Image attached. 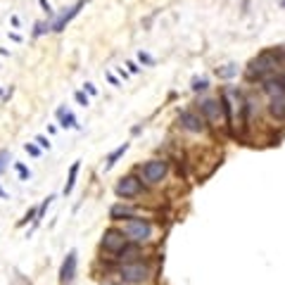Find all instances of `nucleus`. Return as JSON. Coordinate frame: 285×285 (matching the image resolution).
Returning <instances> with one entry per match:
<instances>
[{
	"label": "nucleus",
	"instance_id": "nucleus-8",
	"mask_svg": "<svg viewBox=\"0 0 285 285\" xmlns=\"http://www.w3.org/2000/svg\"><path fill=\"white\" fill-rule=\"evenodd\" d=\"M223 100L219 102V100H202L200 102V112H202V117L207 119V121H211L214 126L221 124V117H223Z\"/></svg>",
	"mask_w": 285,
	"mask_h": 285
},
{
	"label": "nucleus",
	"instance_id": "nucleus-2",
	"mask_svg": "<svg viewBox=\"0 0 285 285\" xmlns=\"http://www.w3.org/2000/svg\"><path fill=\"white\" fill-rule=\"evenodd\" d=\"M117 276L121 278V283H126V285H140V283L148 280L150 266L148 264H142V261H126V264L119 266Z\"/></svg>",
	"mask_w": 285,
	"mask_h": 285
},
{
	"label": "nucleus",
	"instance_id": "nucleus-31",
	"mask_svg": "<svg viewBox=\"0 0 285 285\" xmlns=\"http://www.w3.org/2000/svg\"><path fill=\"white\" fill-rule=\"evenodd\" d=\"M0 95H3V91H0Z\"/></svg>",
	"mask_w": 285,
	"mask_h": 285
},
{
	"label": "nucleus",
	"instance_id": "nucleus-11",
	"mask_svg": "<svg viewBox=\"0 0 285 285\" xmlns=\"http://www.w3.org/2000/svg\"><path fill=\"white\" fill-rule=\"evenodd\" d=\"M83 5H86V0H79V3H76L74 7H69L67 12H64L62 17L57 19L55 24H52V31H57V33H60V31H64V29H67V24H69V22H72V19H74L76 14L81 12V10H83Z\"/></svg>",
	"mask_w": 285,
	"mask_h": 285
},
{
	"label": "nucleus",
	"instance_id": "nucleus-20",
	"mask_svg": "<svg viewBox=\"0 0 285 285\" xmlns=\"http://www.w3.org/2000/svg\"><path fill=\"white\" fill-rule=\"evenodd\" d=\"M48 29H52L50 24H45V22H38L36 24V29H33V36H41V33H45Z\"/></svg>",
	"mask_w": 285,
	"mask_h": 285
},
{
	"label": "nucleus",
	"instance_id": "nucleus-6",
	"mask_svg": "<svg viewBox=\"0 0 285 285\" xmlns=\"http://www.w3.org/2000/svg\"><path fill=\"white\" fill-rule=\"evenodd\" d=\"M126 245H129V236H126L124 230H119V228H107L105 230V236H102V250H105V252L119 254Z\"/></svg>",
	"mask_w": 285,
	"mask_h": 285
},
{
	"label": "nucleus",
	"instance_id": "nucleus-23",
	"mask_svg": "<svg viewBox=\"0 0 285 285\" xmlns=\"http://www.w3.org/2000/svg\"><path fill=\"white\" fill-rule=\"evenodd\" d=\"M36 142H38V145H41L43 150H50V140H48L45 136H36Z\"/></svg>",
	"mask_w": 285,
	"mask_h": 285
},
{
	"label": "nucleus",
	"instance_id": "nucleus-10",
	"mask_svg": "<svg viewBox=\"0 0 285 285\" xmlns=\"http://www.w3.org/2000/svg\"><path fill=\"white\" fill-rule=\"evenodd\" d=\"M76 264H79V254H76V250H72V252L64 257L62 269H60V283H62V285H69L72 280H74V276H76Z\"/></svg>",
	"mask_w": 285,
	"mask_h": 285
},
{
	"label": "nucleus",
	"instance_id": "nucleus-28",
	"mask_svg": "<svg viewBox=\"0 0 285 285\" xmlns=\"http://www.w3.org/2000/svg\"><path fill=\"white\" fill-rule=\"evenodd\" d=\"M107 81H110L112 86H119V81H117V79H114V76H112V74H107Z\"/></svg>",
	"mask_w": 285,
	"mask_h": 285
},
{
	"label": "nucleus",
	"instance_id": "nucleus-16",
	"mask_svg": "<svg viewBox=\"0 0 285 285\" xmlns=\"http://www.w3.org/2000/svg\"><path fill=\"white\" fill-rule=\"evenodd\" d=\"M238 74V67L236 64H226V67L217 69V76L219 79H230V76H236Z\"/></svg>",
	"mask_w": 285,
	"mask_h": 285
},
{
	"label": "nucleus",
	"instance_id": "nucleus-21",
	"mask_svg": "<svg viewBox=\"0 0 285 285\" xmlns=\"http://www.w3.org/2000/svg\"><path fill=\"white\" fill-rule=\"evenodd\" d=\"M207 86H209L207 79H195V81H192V91H205Z\"/></svg>",
	"mask_w": 285,
	"mask_h": 285
},
{
	"label": "nucleus",
	"instance_id": "nucleus-17",
	"mask_svg": "<svg viewBox=\"0 0 285 285\" xmlns=\"http://www.w3.org/2000/svg\"><path fill=\"white\" fill-rule=\"evenodd\" d=\"M14 169H17V174H19V179H22V181H29V179H31V171H29V169H26L22 162H17V164H14Z\"/></svg>",
	"mask_w": 285,
	"mask_h": 285
},
{
	"label": "nucleus",
	"instance_id": "nucleus-5",
	"mask_svg": "<svg viewBox=\"0 0 285 285\" xmlns=\"http://www.w3.org/2000/svg\"><path fill=\"white\" fill-rule=\"evenodd\" d=\"M167 171H169V164L164 159H150L148 164L140 169V176H142V181H145L148 186H157V183L164 181Z\"/></svg>",
	"mask_w": 285,
	"mask_h": 285
},
{
	"label": "nucleus",
	"instance_id": "nucleus-26",
	"mask_svg": "<svg viewBox=\"0 0 285 285\" xmlns=\"http://www.w3.org/2000/svg\"><path fill=\"white\" fill-rule=\"evenodd\" d=\"M38 3H41V7H43L45 12H48V14H52V10H50V3H48V0H38Z\"/></svg>",
	"mask_w": 285,
	"mask_h": 285
},
{
	"label": "nucleus",
	"instance_id": "nucleus-1",
	"mask_svg": "<svg viewBox=\"0 0 285 285\" xmlns=\"http://www.w3.org/2000/svg\"><path fill=\"white\" fill-rule=\"evenodd\" d=\"M264 91L269 93V112L273 119L285 121V83L283 81H266Z\"/></svg>",
	"mask_w": 285,
	"mask_h": 285
},
{
	"label": "nucleus",
	"instance_id": "nucleus-27",
	"mask_svg": "<svg viewBox=\"0 0 285 285\" xmlns=\"http://www.w3.org/2000/svg\"><path fill=\"white\" fill-rule=\"evenodd\" d=\"M126 67H129V72H131V74H136L138 69H140V67H138V64H136V62H126Z\"/></svg>",
	"mask_w": 285,
	"mask_h": 285
},
{
	"label": "nucleus",
	"instance_id": "nucleus-14",
	"mask_svg": "<svg viewBox=\"0 0 285 285\" xmlns=\"http://www.w3.org/2000/svg\"><path fill=\"white\" fill-rule=\"evenodd\" d=\"M79 169H81V162L76 159L74 164H72V169H69L67 183H64V195H69V192L74 190V183H76V176H79Z\"/></svg>",
	"mask_w": 285,
	"mask_h": 285
},
{
	"label": "nucleus",
	"instance_id": "nucleus-15",
	"mask_svg": "<svg viewBox=\"0 0 285 285\" xmlns=\"http://www.w3.org/2000/svg\"><path fill=\"white\" fill-rule=\"evenodd\" d=\"M126 150H129V142H124V145H119L117 150H114V152H110V157H107V162H105V169H112L114 167V164H117L119 159H121V157H124V152Z\"/></svg>",
	"mask_w": 285,
	"mask_h": 285
},
{
	"label": "nucleus",
	"instance_id": "nucleus-22",
	"mask_svg": "<svg viewBox=\"0 0 285 285\" xmlns=\"http://www.w3.org/2000/svg\"><path fill=\"white\" fill-rule=\"evenodd\" d=\"M7 159H10V152H0V174L5 171V167H7Z\"/></svg>",
	"mask_w": 285,
	"mask_h": 285
},
{
	"label": "nucleus",
	"instance_id": "nucleus-9",
	"mask_svg": "<svg viewBox=\"0 0 285 285\" xmlns=\"http://www.w3.org/2000/svg\"><path fill=\"white\" fill-rule=\"evenodd\" d=\"M179 126L190 131V133H202V131H205V119L200 117V114H195V112L186 110L179 114Z\"/></svg>",
	"mask_w": 285,
	"mask_h": 285
},
{
	"label": "nucleus",
	"instance_id": "nucleus-4",
	"mask_svg": "<svg viewBox=\"0 0 285 285\" xmlns=\"http://www.w3.org/2000/svg\"><path fill=\"white\" fill-rule=\"evenodd\" d=\"M124 233L129 236V240H133V242H145L152 236V223L142 217H131L124 226Z\"/></svg>",
	"mask_w": 285,
	"mask_h": 285
},
{
	"label": "nucleus",
	"instance_id": "nucleus-13",
	"mask_svg": "<svg viewBox=\"0 0 285 285\" xmlns=\"http://www.w3.org/2000/svg\"><path fill=\"white\" fill-rule=\"evenodd\" d=\"M131 217H133V211H131L126 205H114L110 209V219H112V221H124V219L129 221Z\"/></svg>",
	"mask_w": 285,
	"mask_h": 285
},
{
	"label": "nucleus",
	"instance_id": "nucleus-12",
	"mask_svg": "<svg viewBox=\"0 0 285 285\" xmlns=\"http://www.w3.org/2000/svg\"><path fill=\"white\" fill-rule=\"evenodd\" d=\"M57 117H60V126H62V129H79L76 117L72 112H67V107H60V110H57Z\"/></svg>",
	"mask_w": 285,
	"mask_h": 285
},
{
	"label": "nucleus",
	"instance_id": "nucleus-7",
	"mask_svg": "<svg viewBox=\"0 0 285 285\" xmlns=\"http://www.w3.org/2000/svg\"><path fill=\"white\" fill-rule=\"evenodd\" d=\"M140 190H142V179H136V176H124L114 186V192L119 198H136V195H140Z\"/></svg>",
	"mask_w": 285,
	"mask_h": 285
},
{
	"label": "nucleus",
	"instance_id": "nucleus-29",
	"mask_svg": "<svg viewBox=\"0 0 285 285\" xmlns=\"http://www.w3.org/2000/svg\"><path fill=\"white\" fill-rule=\"evenodd\" d=\"M0 198H7V195H5V190H3V188H0Z\"/></svg>",
	"mask_w": 285,
	"mask_h": 285
},
{
	"label": "nucleus",
	"instance_id": "nucleus-25",
	"mask_svg": "<svg viewBox=\"0 0 285 285\" xmlns=\"http://www.w3.org/2000/svg\"><path fill=\"white\" fill-rule=\"evenodd\" d=\"M83 91H88V95H95V93H98L93 83H86V86H83Z\"/></svg>",
	"mask_w": 285,
	"mask_h": 285
},
{
	"label": "nucleus",
	"instance_id": "nucleus-3",
	"mask_svg": "<svg viewBox=\"0 0 285 285\" xmlns=\"http://www.w3.org/2000/svg\"><path fill=\"white\" fill-rule=\"evenodd\" d=\"M280 64V55L276 50H266V52H261L257 60H252L250 64V76H264V74H271L276 72Z\"/></svg>",
	"mask_w": 285,
	"mask_h": 285
},
{
	"label": "nucleus",
	"instance_id": "nucleus-24",
	"mask_svg": "<svg viewBox=\"0 0 285 285\" xmlns=\"http://www.w3.org/2000/svg\"><path fill=\"white\" fill-rule=\"evenodd\" d=\"M138 60H140L142 64H152V57H150L148 52H142V50H140V52H138Z\"/></svg>",
	"mask_w": 285,
	"mask_h": 285
},
{
	"label": "nucleus",
	"instance_id": "nucleus-18",
	"mask_svg": "<svg viewBox=\"0 0 285 285\" xmlns=\"http://www.w3.org/2000/svg\"><path fill=\"white\" fill-rule=\"evenodd\" d=\"M74 100L79 102L81 107H88V102H91V100H88V95H86V91H76V93H74Z\"/></svg>",
	"mask_w": 285,
	"mask_h": 285
},
{
	"label": "nucleus",
	"instance_id": "nucleus-30",
	"mask_svg": "<svg viewBox=\"0 0 285 285\" xmlns=\"http://www.w3.org/2000/svg\"><path fill=\"white\" fill-rule=\"evenodd\" d=\"M280 7H285V0H283V3H280Z\"/></svg>",
	"mask_w": 285,
	"mask_h": 285
},
{
	"label": "nucleus",
	"instance_id": "nucleus-19",
	"mask_svg": "<svg viewBox=\"0 0 285 285\" xmlns=\"http://www.w3.org/2000/svg\"><path fill=\"white\" fill-rule=\"evenodd\" d=\"M24 150H26V152H29L31 157H38V155H41V145H36V142H26Z\"/></svg>",
	"mask_w": 285,
	"mask_h": 285
}]
</instances>
